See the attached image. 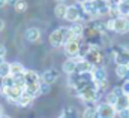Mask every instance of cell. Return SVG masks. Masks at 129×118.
Wrapping results in <instances>:
<instances>
[{"label":"cell","mask_w":129,"mask_h":118,"mask_svg":"<svg viewBox=\"0 0 129 118\" xmlns=\"http://www.w3.org/2000/svg\"><path fill=\"white\" fill-rule=\"evenodd\" d=\"M0 93H2V96H5L6 99H8V102H11V103H17V100L23 96V93H24V87H12V88H5V87H2L0 88Z\"/></svg>","instance_id":"6da1fadb"},{"label":"cell","mask_w":129,"mask_h":118,"mask_svg":"<svg viewBox=\"0 0 129 118\" xmlns=\"http://www.w3.org/2000/svg\"><path fill=\"white\" fill-rule=\"evenodd\" d=\"M68 27H59L57 30H54L51 34H50V43L54 46V48H59L64 45V36L68 33Z\"/></svg>","instance_id":"7a4b0ae2"},{"label":"cell","mask_w":129,"mask_h":118,"mask_svg":"<svg viewBox=\"0 0 129 118\" xmlns=\"http://www.w3.org/2000/svg\"><path fill=\"white\" fill-rule=\"evenodd\" d=\"M96 112L99 118H116V114H117L116 108L108 103H101L96 108Z\"/></svg>","instance_id":"3957f363"},{"label":"cell","mask_w":129,"mask_h":118,"mask_svg":"<svg viewBox=\"0 0 129 118\" xmlns=\"http://www.w3.org/2000/svg\"><path fill=\"white\" fill-rule=\"evenodd\" d=\"M92 75H93V82L99 88H104L107 85V70L104 67H96Z\"/></svg>","instance_id":"277c9868"},{"label":"cell","mask_w":129,"mask_h":118,"mask_svg":"<svg viewBox=\"0 0 129 118\" xmlns=\"http://www.w3.org/2000/svg\"><path fill=\"white\" fill-rule=\"evenodd\" d=\"M113 31L119 33V34H125L129 31V20L125 17H119V18H114V27Z\"/></svg>","instance_id":"5b68a950"},{"label":"cell","mask_w":129,"mask_h":118,"mask_svg":"<svg viewBox=\"0 0 129 118\" xmlns=\"http://www.w3.org/2000/svg\"><path fill=\"white\" fill-rule=\"evenodd\" d=\"M64 46V54L66 55H69L71 58H74V57H77V55H80V42L78 40H72V42H68Z\"/></svg>","instance_id":"8992f818"},{"label":"cell","mask_w":129,"mask_h":118,"mask_svg":"<svg viewBox=\"0 0 129 118\" xmlns=\"http://www.w3.org/2000/svg\"><path fill=\"white\" fill-rule=\"evenodd\" d=\"M68 21H71V23H75V21H80L81 20V11L75 6V5H72V6H68V11H66V17H64Z\"/></svg>","instance_id":"52a82bcc"},{"label":"cell","mask_w":129,"mask_h":118,"mask_svg":"<svg viewBox=\"0 0 129 118\" xmlns=\"http://www.w3.org/2000/svg\"><path fill=\"white\" fill-rule=\"evenodd\" d=\"M57 79H59V72L56 69H48V70H45L42 73V82H45V84H50L51 85Z\"/></svg>","instance_id":"ba28073f"},{"label":"cell","mask_w":129,"mask_h":118,"mask_svg":"<svg viewBox=\"0 0 129 118\" xmlns=\"http://www.w3.org/2000/svg\"><path fill=\"white\" fill-rule=\"evenodd\" d=\"M93 70H95V66L90 63V61H87V60H81L80 63H77V70H75V73H93Z\"/></svg>","instance_id":"9c48e42d"},{"label":"cell","mask_w":129,"mask_h":118,"mask_svg":"<svg viewBox=\"0 0 129 118\" xmlns=\"http://www.w3.org/2000/svg\"><path fill=\"white\" fill-rule=\"evenodd\" d=\"M24 36H26V39L29 42H38L39 37H41V31H39L38 27H29V29L26 30Z\"/></svg>","instance_id":"30bf717a"},{"label":"cell","mask_w":129,"mask_h":118,"mask_svg":"<svg viewBox=\"0 0 129 118\" xmlns=\"http://www.w3.org/2000/svg\"><path fill=\"white\" fill-rule=\"evenodd\" d=\"M24 81H26V85L39 84V75L35 70H26L24 72Z\"/></svg>","instance_id":"8fae6325"},{"label":"cell","mask_w":129,"mask_h":118,"mask_svg":"<svg viewBox=\"0 0 129 118\" xmlns=\"http://www.w3.org/2000/svg\"><path fill=\"white\" fill-rule=\"evenodd\" d=\"M83 12H84L87 17H98L96 6H95L93 0H87V2L83 5Z\"/></svg>","instance_id":"7c38bea8"},{"label":"cell","mask_w":129,"mask_h":118,"mask_svg":"<svg viewBox=\"0 0 129 118\" xmlns=\"http://www.w3.org/2000/svg\"><path fill=\"white\" fill-rule=\"evenodd\" d=\"M80 112L75 106H66L63 111H62V115L60 118H80Z\"/></svg>","instance_id":"4fadbf2b"},{"label":"cell","mask_w":129,"mask_h":118,"mask_svg":"<svg viewBox=\"0 0 129 118\" xmlns=\"http://www.w3.org/2000/svg\"><path fill=\"white\" fill-rule=\"evenodd\" d=\"M95 6H96V12L98 15H105V14H110V8H108V3L105 0H93Z\"/></svg>","instance_id":"5bb4252c"},{"label":"cell","mask_w":129,"mask_h":118,"mask_svg":"<svg viewBox=\"0 0 129 118\" xmlns=\"http://www.w3.org/2000/svg\"><path fill=\"white\" fill-rule=\"evenodd\" d=\"M114 108H116L117 112L122 111V109H128L129 108V96H126V94L119 96V97H117V103H116Z\"/></svg>","instance_id":"9a60e30c"},{"label":"cell","mask_w":129,"mask_h":118,"mask_svg":"<svg viewBox=\"0 0 129 118\" xmlns=\"http://www.w3.org/2000/svg\"><path fill=\"white\" fill-rule=\"evenodd\" d=\"M62 69H63L64 73H68V75H74L75 70H77V63H75L72 58H69V60H66V61L63 63Z\"/></svg>","instance_id":"2e32d148"},{"label":"cell","mask_w":129,"mask_h":118,"mask_svg":"<svg viewBox=\"0 0 129 118\" xmlns=\"http://www.w3.org/2000/svg\"><path fill=\"white\" fill-rule=\"evenodd\" d=\"M24 93L26 94H29L32 99L35 97H38L41 93H39V84H33V85H26L24 87Z\"/></svg>","instance_id":"e0dca14e"},{"label":"cell","mask_w":129,"mask_h":118,"mask_svg":"<svg viewBox=\"0 0 129 118\" xmlns=\"http://www.w3.org/2000/svg\"><path fill=\"white\" fill-rule=\"evenodd\" d=\"M26 69L21 63H11V76H17V75H21L24 73Z\"/></svg>","instance_id":"ac0fdd59"},{"label":"cell","mask_w":129,"mask_h":118,"mask_svg":"<svg viewBox=\"0 0 129 118\" xmlns=\"http://www.w3.org/2000/svg\"><path fill=\"white\" fill-rule=\"evenodd\" d=\"M32 100H33V99L29 96V94L23 93V96L17 100V103H15V105H17V106H20V108H26V106H29V105L32 103Z\"/></svg>","instance_id":"d6986e66"},{"label":"cell","mask_w":129,"mask_h":118,"mask_svg":"<svg viewBox=\"0 0 129 118\" xmlns=\"http://www.w3.org/2000/svg\"><path fill=\"white\" fill-rule=\"evenodd\" d=\"M71 30L74 31V34H75L77 37H81V36H83V31H84V24H83L81 21H75V23H72Z\"/></svg>","instance_id":"ffe728a7"},{"label":"cell","mask_w":129,"mask_h":118,"mask_svg":"<svg viewBox=\"0 0 129 118\" xmlns=\"http://www.w3.org/2000/svg\"><path fill=\"white\" fill-rule=\"evenodd\" d=\"M116 75H117L119 78H126L129 75V66H126V64H117V67H116Z\"/></svg>","instance_id":"44dd1931"},{"label":"cell","mask_w":129,"mask_h":118,"mask_svg":"<svg viewBox=\"0 0 129 118\" xmlns=\"http://www.w3.org/2000/svg\"><path fill=\"white\" fill-rule=\"evenodd\" d=\"M66 11H68V6L63 3H59L56 8H54V15L57 18H64L66 17Z\"/></svg>","instance_id":"7402d4cb"},{"label":"cell","mask_w":129,"mask_h":118,"mask_svg":"<svg viewBox=\"0 0 129 118\" xmlns=\"http://www.w3.org/2000/svg\"><path fill=\"white\" fill-rule=\"evenodd\" d=\"M9 75H11V64L5 61V63L0 64V78L3 79V78H6Z\"/></svg>","instance_id":"603a6c76"},{"label":"cell","mask_w":129,"mask_h":118,"mask_svg":"<svg viewBox=\"0 0 129 118\" xmlns=\"http://www.w3.org/2000/svg\"><path fill=\"white\" fill-rule=\"evenodd\" d=\"M2 87H5V88H12V87H15V79H14V76H6V78H3L2 79Z\"/></svg>","instance_id":"cb8c5ba5"},{"label":"cell","mask_w":129,"mask_h":118,"mask_svg":"<svg viewBox=\"0 0 129 118\" xmlns=\"http://www.w3.org/2000/svg\"><path fill=\"white\" fill-rule=\"evenodd\" d=\"M96 108L95 106H89V108H86V111L83 112V117L81 118H95L96 117Z\"/></svg>","instance_id":"d4e9b609"},{"label":"cell","mask_w":129,"mask_h":118,"mask_svg":"<svg viewBox=\"0 0 129 118\" xmlns=\"http://www.w3.org/2000/svg\"><path fill=\"white\" fill-rule=\"evenodd\" d=\"M119 14L122 17H129V3L120 2V5H119Z\"/></svg>","instance_id":"484cf974"},{"label":"cell","mask_w":129,"mask_h":118,"mask_svg":"<svg viewBox=\"0 0 129 118\" xmlns=\"http://www.w3.org/2000/svg\"><path fill=\"white\" fill-rule=\"evenodd\" d=\"M14 8H15L17 12H24V11H27V2L26 0H17Z\"/></svg>","instance_id":"4316f807"},{"label":"cell","mask_w":129,"mask_h":118,"mask_svg":"<svg viewBox=\"0 0 129 118\" xmlns=\"http://www.w3.org/2000/svg\"><path fill=\"white\" fill-rule=\"evenodd\" d=\"M105 103H108V105H111V106H116V103H117V96H116L113 91L108 93L107 97H105Z\"/></svg>","instance_id":"83f0119b"},{"label":"cell","mask_w":129,"mask_h":118,"mask_svg":"<svg viewBox=\"0 0 129 118\" xmlns=\"http://www.w3.org/2000/svg\"><path fill=\"white\" fill-rule=\"evenodd\" d=\"M50 90H51L50 84H45V82H39V93H41V94H48V93H50Z\"/></svg>","instance_id":"f1b7e54d"},{"label":"cell","mask_w":129,"mask_h":118,"mask_svg":"<svg viewBox=\"0 0 129 118\" xmlns=\"http://www.w3.org/2000/svg\"><path fill=\"white\" fill-rule=\"evenodd\" d=\"M117 115H119V118H129V108L128 109H122V111H119Z\"/></svg>","instance_id":"f546056e"},{"label":"cell","mask_w":129,"mask_h":118,"mask_svg":"<svg viewBox=\"0 0 129 118\" xmlns=\"http://www.w3.org/2000/svg\"><path fill=\"white\" fill-rule=\"evenodd\" d=\"M122 91H123V94L129 96V79L123 82V85H122Z\"/></svg>","instance_id":"4dcf8cb0"},{"label":"cell","mask_w":129,"mask_h":118,"mask_svg":"<svg viewBox=\"0 0 129 118\" xmlns=\"http://www.w3.org/2000/svg\"><path fill=\"white\" fill-rule=\"evenodd\" d=\"M113 93H114L117 97H119V96H122V94H123V91H122V87H120V88H119V87H116V88L113 90Z\"/></svg>","instance_id":"1f68e13d"},{"label":"cell","mask_w":129,"mask_h":118,"mask_svg":"<svg viewBox=\"0 0 129 118\" xmlns=\"http://www.w3.org/2000/svg\"><path fill=\"white\" fill-rule=\"evenodd\" d=\"M5 55H6V48H5V45H0V57L5 58Z\"/></svg>","instance_id":"d6a6232c"},{"label":"cell","mask_w":129,"mask_h":118,"mask_svg":"<svg viewBox=\"0 0 129 118\" xmlns=\"http://www.w3.org/2000/svg\"><path fill=\"white\" fill-rule=\"evenodd\" d=\"M6 5H8V0H0V8H3Z\"/></svg>","instance_id":"836d02e7"},{"label":"cell","mask_w":129,"mask_h":118,"mask_svg":"<svg viewBox=\"0 0 129 118\" xmlns=\"http://www.w3.org/2000/svg\"><path fill=\"white\" fill-rule=\"evenodd\" d=\"M3 29H5V21H3V20L0 18V31H2Z\"/></svg>","instance_id":"e575fe53"},{"label":"cell","mask_w":129,"mask_h":118,"mask_svg":"<svg viewBox=\"0 0 129 118\" xmlns=\"http://www.w3.org/2000/svg\"><path fill=\"white\" fill-rule=\"evenodd\" d=\"M8 3H9V5H12V6H14V5H15V3H17V0H8Z\"/></svg>","instance_id":"d590c367"},{"label":"cell","mask_w":129,"mask_h":118,"mask_svg":"<svg viewBox=\"0 0 129 118\" xmlns=\"http://www.w3.org/2000/svg\"><path fill=\"white\" fill-rule=\"evenodd\" d=\"M75 2H77V3H81V5H84V3H86L87 0H75Z\"/></svg>","instance_id":"8d00e7d4"},{"label":"cell","mask_w":129,"mask_h":118,"mask_svg":"<svg viewBox=\"0 0 129 118\" xmlns=\"http://www.w3.org/2000/svg\"><path fill=\"white\" fill-rule=\"evenodd\" d=\"M2 115H3V106L0 105V117H2Z\"/></svg>","instance_id":"74e56055"},{"label":"cell","mask_w":129,"mask_h":118,"mask_svg":"<svg viewBox=\"0 0 129 118\" xmlns=\"http://www.w3.org/2000/svg\"><path fill=\"white\" fill-rule=\"evenodd\" d=\"M0 118H11V117H9V115H5V114H3V115H2Z\"/></svg>","instance_id":"f35d334b"},{"label":"cell","mask_w":129,"mask_h":118,"mask_svg":"<svg viewBox=\"0 0 129 118\" xmlns=\"http://www.w3.org/2000/svg\"><path fill=\"white\" fill-rule=\"evenodd\" d=\"M2 63H5V58H3V57H0V64H2Z\"/></svg>","instance_id":"ab89813d"},{"label":"cell","mask_w":129,"mask_h":118,"mask_svg":"<svg viewBox=\"0 0 129 118\" xmlns=\"http://www.w3.org/2000/svg\"><path fill=\"white\" fill-rule=\"evenodd\" d=\"M56 2H57V3H63L64 0H56Z\"/></svg>","instance_id":"60d3db41"},{"label":"cell","mask_w":129,"mask_h":118,"mask_svg":"<svg viewBox=\"0 0 129 118\" xmlns=\"http://www.w3.org/2000/svg\"><path fill=\"white\" fill-rule=\"evenodd\" d=\"M120 2H125V3H129V0H120Z\"/></svg>","instance_id":"b9f144b4"},{"label":"cell","mask_w":129,"mask_h":118,"mask_svg":"<svg viewBox=\"0 0 129 118\" xmlns=\"http://www.w3.org/2000/svg\"><path fill=\"white\" fill-rule=\"evenodd\" d=\"M105 2H107V0H105Z\"/></svg>","instance_id":"7bdbcfd3"}]
</instances>
